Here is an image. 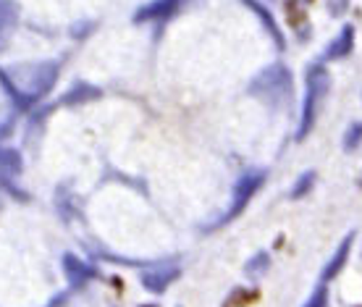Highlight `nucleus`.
Segmentation results:
<instances>
[{"label":"nucleus","mask_w":362,"mask_h":307,"mask_svg":"<svg viewBox=\"0 0 362 307\" xmlns=\"http://www.w3.org/2000/svg\"><path fill=\"white\" fill-rule=\"evenodd\" d=\"M55 79H58L55 61H35V64L0 69V84L13 95L16 105H21V108H29L42 95H47Z\"/></svg>","instance_id":"1"},{"label":"nucleus","mask_w":362,"mask_h":307,"mask_svg":"<svg viewBox=\"0 0 362 307\" xmlns=\"http://www.w3.org/2000/svg\"><path fill=\"white\" fill-rule=\"evenodd\" d=\"M250 92L255 98H260L263 103L273 105V108H281L286 105L291 98V74L286 66L273 64L268 69L257 74L252 81H250Z\"/></svg>","instance_id":"2"},{"label":"nucleus","mask_w":362,"mask_h":307,"mask_svg":"<svg viewBox=\"0 0 362 307\" xmlns=\"http://www.w3.org/2000/svg\"><path fill=\"white\" fill-rule=\"evenodd\" d=\"M328 90H331V74H328L320 64L310 66L308 69V95H305V108H302V124H299L297 139H305V137L310 134V129H313V124H315L317 108H320L323 98L328 95Z\"/></svg>","instance_id":"3"},{"label":"nucleus","mask_w":362,"mask_h":307,"mask_svg":"<svg viewBox=\"0 0 362 307\" xmlns=\"http://www.w3.org/2000/svg\"><path fill=\"white\" fill-rule=\"evenodd\" d=\"M263 181H265V173L263 171H247L242 179L234 184V192H231V208H228V213L223 216V221L221 224H226L228 218H234L239 216L242 210H245V205L252 199V195L260 187H263Z\"/></svg>","instance_id":"4"},{"label":"nucleus","mask_w":362,"mask_h":307,"mask_svg":"<svg viewBox=\"0 0 362 307\" xmlns=\"http://www.w3.org/2000/svg\"><path fill=\"white\" fill-rule=\"evenodd\" d=\"M184 6V0H153L136 11L134 21H155V18H168Z\"/></svg>","instance_id":"5"},{"label":"nucleus","mask_w":362,"mask_h":307,"mask_svg":"<svg viewBox=\"0 0 362 307\" xmlns=\"http://www.w3.org/2000/svg\"><path fill=\"white\" fill-rule=\"evenodd\" d=\"M64 273L71 286H82L84 281H90L95 276V268L92 265H84L79 257L74 255H64Z\"/></svg>","instance_id":"6"},{"label":"nucleus","mask_w":362,"mask_h":307,"mask_svg":"<svg viewBox=\"0 0 362 307\" xmlns=\"http://www.w3.org/2000/svg\"><path fill=\"white\" fill-rule=\"evenodd\" d=\"M352 47H354V27H349L346 24L339 35H336V40L331 42V45L326 47V53H323V58L326 61H336V58H344V55L352 53Z\"/></svg>","instance_id":"7"},{"label":"nucleus","mask_w":362,"mask_h":307,"mask_svg":"<svg viewBox=\"0 0 362 307\" xmlns=\"http://www.w3.org/2000/svg\"><path fill=\"white\" fill-rule=\"evenodd\" d=\"M176 276H179V268H173V265L165 268V265H160V268H150V271L142 276V281H145V286L150 291H163Z\"/></svg>","instance_id":"8"},{"label":"nucleus","mask_w":362,"mask_h":307,"mask_svg":"<svg viewBox=\"0 0 362 307\" xmlns=\"http://www.w3.org/2000/svg\"><path fill=\"white\" fill-rule=\"evenodd\" d=\"M352 242H354V234H346L344 242L339 244V250L334 253V257L328 260V265L323 268V281L334 279V276H339V271L344 268L346 257H349V250H352Z\"/></svg>","instance_id":"9"},{"label":"nucleus","mask_w":362,"mask_h":307,"mask_svg":"<svg viewBox=\"0 0 362 307\" xmlns=\"http://www.w3.org/2000/svg\"><path fill=\"white\" fill-rule=\"evenodd\" d=\"M18 18V6L13 0H0V45L6 42L11 27L16 24Z\"/></svg>","instance_id":"10"},{"label":"nucleus","mask_w":362,"mask_h":307,"mask_svg":"<svg viewBox=\"0 0 362 307\" xmlns=\"http://www.w3.org/2000/svg\"><path fill=\"white\" fill-rule=\"evenodd\" d=\"M245 3L255 11V16H257V18H260V21L265 24V29H268V32H271V37L276 40V45L284 47V37H281V32H279V24L273 21V16L268 13V8H263V6L257 3V0H245Z\"/></svg>","instance_id":"11"},{"label":"nucleus","mask_w":362,"mask_h":307,"mask_svg":"<svg viewBox=\"0 0 362 307\" xmlns=\"http://www.w3.org/2000/svg\"><path fill=\"white\" fill-rule=\"evenodd\" d=\"M21 168V158L13 150H3L0 147V173H16Z\"/></svg>","instance_id":"12"},{"label":"nucleus","mask_w":362,"mask_h":307,"mask_svg":"<svg viewBox=\"0 0 362 307\" xmlns=\"http://www.w3.org/2000/svg\"><path fill=\"white\" fill-rule=\"evenodd\" d=\"M362 142V124H352L344 134V150H357Z\"/></svg>","instance_id":"13"},{"label":"nucleus","mask_w":362,"mask_h":307,"mask_svg":"<svg viewBox=\"0 0 362 307\" xmlns=\"http://www.w3.org/2000/svg\"><path fill=\"white\" fill-rule=\"evenodd\" d=\"M268 271V255L265 253H257L255 255V260L247 262V273L250 276H260V273Z\"/></svg>","instance_id":"14"},{"label":"nucleus","mask_w":362,"mask_h":307,"mask_svg":"<svg viewBox=\"0 0 362 307\" xmlns=\"http://www.w3.org/2000/svg\"><path fill=\"white\" fill-rule=\"evenodd\" d=\"M305 307H328V289L323 286V284L310 294V299L305 302Z\"/></svg>","instance_id":"15"},{"label":"nucleus","mask_w":362,"mask_h":307,"mask_svg":"<svg viewBox=\"0 0 362 307\" xmlns=\"http://www.w3.org/2000/svg\"><path fill=\"white\" fill-rule=\"evenodd\" d=\"M313 181H315V171L302 173V176H299V184L294 187V190H291V197H302V195H305V192L313 187Z\"/></svg>","instance_id":"16"},{"label":"nucleus","mask_w":362,"mask_h":307,"mask_svg":"<svg viewBox=\"0 0 362 307\" xmlns=\"http://www.w3.org/2000/svg\"><path fill=\"white\" fill-rule=\"evenodd\" d=\"M328 6H331L334 13H341V11L346 8V0H328Z\"/></svg>","instance_id":"17"},{"label":"nucleus","mask_w":362,"mask_h":307,"mask_svg":"<svg viewBox=\"0 0 362 307\" xmlns=\"http://www.w3.org/2000/svg\"><path fill=\"white\" fill-rule=\"evenodd\" d=\"M294 3H299V6H308L310 0H294Z\"/></svg>","instance_id":"18"}]
</instances>
